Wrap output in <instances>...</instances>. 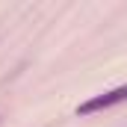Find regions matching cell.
Listing matches in <instances>:
<instances>
[{"mask_svg": "<svg viewBox=\"0 0 127 127\" xmlns=\"http://www.w3.org/2000/svg\"><path fill=\"white\" fill-rule=\"evenodd\" d=\"M124 100H127V86H118L112 92H103V95H95V97H89V100H83L77 106V115H95L100 109H109V106L124 103Z\"/></svg>", "mask_w": 127, "mask_h": 127, "instance_id": "obj_1", "label": "cell"}]
</instances>
